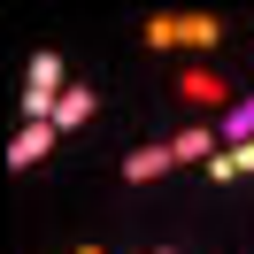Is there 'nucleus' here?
Segmentation results:
<instances>
[{
	"mask_svg": "<svg viewBox=\"0 0 254 254\" xmlns=\"http://www.w3.org/2000/svg\"><path fill=\"white\" fill-rule=\"evenodd\" d=\"M216 31H223L216 16H154V23H146L154 47H177V39H185V47H216Z\"/></svg>",
	"mask_w": 254,
	"mask_h": 254,
	"instance_id": "f257e3e1",
	"label": "nucleus"
},
{
	"mask_svg": "<svg viewBox=\"0 0 254 254\" xmlns=\"http://www.w3.org/2000/svg\"><path fill=\"white\" fill-rule=\"evenodd\" d=\"M177 93L200 100V108H216V100H223V77H216V69H177Z\"/></svg>",
	"mask_w": 254,
	"mask_h": 254,
	"instance_id": "f03ea898",
	"label": "nucleus"
},
{
	"mask_svg": "<svg viewBox=\"0 0 254 254\" xmlns=\"http://www.w3.org/2000/svg\"><path fill=\"white\" fill-rule=\"evenodd\" d=\"M47 146H54V124H23L16 139H8V162H39Z\"/></svg>",
	"mask_w": 254,
	"mask_h": 254,
	"instance_id": "7ed1b4c3",
	"label": "nucleus"
},
{
	"mask_svg": "<svg viewBox=\"0 0 254 254\" xmlns=\"http://www.w3.org/2000/svg\"><path fill=\"white\" fill-rule=\"evenodd\" d=\"M93 116V85H69L62 100H54V131H69V124H85Z\"/></svg>",
	"mask_w": 254,
	"mask_h": 254,
	"instance_id": "20e7f679",
	"label": "nucleus"
},
{
	"mask_svg": "<svg viewBox=\"0 0 254 254\" xmlns=\"http://www.w3.org/2000/svg\"><path fill=\"white\" fill-rule=\"evenodd\" d=\"M162 170H177V162H170V139H162V146H139V154H124V177H162Z\"/></svg>",
	"mask_w": 254,
	"mask_h": 254,
	"instance_id": "39448f33",
	"label": "nucleus"
},
{
	"mask_svg": "<svg viewBox=\"0 0 254 254\" xmlns=\"http://www.w3.org/2000/svg\"><path fill=\"white\" fill-rule=\"evenodd\" d=\"M192 154H216V131H208V124H192V131L170 139V162H192Z\"/></svg>",
	"mask_w": 254,
	"mask_h": 254,
	"instance_id": "423d86ee",
	"label": "nucleus"
},
{
	"mask_svg": "<svg viewBox=\"0 0 254 254\" xmlns=\"http://www.w3.org/2000/svg\"><path fill=\"white\" fill-rule=\"evenodd\" d=\"M216 131H231V146H239V139H254V93H247V100H239V108H231V116H223V124H216Z\"/></svg>",
	"mask_w": 254,
	"mask_h": 254,
	"instance_id": "0eeeda50",
	"label": "nucleus"
},
{
	"mask_svg": "<svg viewBox=\"0 0 254 254\" xmlns=\"http://www.w3.org/2000/svg\"><path fill=\"white\" fill-rule=\"evenodd\" d=\"M77 254H100V247H77Z\"/></svg>",
	"mask_w": 254,
	"mask_h": 254,
	"instance_id": "6e6552de",
	"label": "nucleus"
},
{
	"mask_svg": "<svg viewBox=\"0 0 254 254\" xmlns=\"http://www.w3.org/2000/svg\"><path fill=\"white\" fill-rule=\"evenodd\" d=\"M154 254H170V247H154Z\"/></svg>",
	"mask_w": 254,
	"mask_h": 254,
	"instance_id": "1a4fd4ad",
	"label": "nucleus"
}]
</instances>
